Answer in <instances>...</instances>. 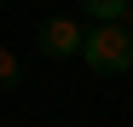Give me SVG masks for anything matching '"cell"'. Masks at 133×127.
<instances>
[{
  "label": "cell",
  "mask_w": 133,
  "mask_h": 127,
  "mask_svg": "<svg viewBox=\"0 0 133 127\" xmlns=\"http://www.w3.org/2000/svg\"><path fill=\"white\" fill-rule=\"evenodd\" d=\"M81 40H87V17H46V23L35 29V46L46 52V58H58V64H70V58H81Z\"/></svg>",
  "instance_id": "cell-2"
},
{
  "label": "cell",
  "mask_w": 133,
  "mask_h": 127,
  "mask_svg": "<svg viewBox=\"0 0 133 127\" xmlns=\"http://www.w3.org/2000/svg\"><path fill=\"white\" fill-rule=\"evenodd\" d=\"M17 81H23V64H17V52H6V46H0V93H12Z\"/></svg>",
  "instance_id": "cell-4"
},
{
  "label": "cell",
  "mask_w": 133,
  "mask_h": 127,
  "mask_svg": "<svg viewBox=\"0 0 133 127\" xmlns=\"http://www.w3.org/2000/svg\"><path fill=\"white\" fill-rule=\"evenodd\" d=\"M81 64L93 75H127L133 69V29L127 23H87V40H81Z\"/></svg>",
  "instance_id": "cell-1"
},
{
  "label": "cell",
  "mask_w": 133,
  "mask_h": 127,
  "mask_svg": "<svg viewBox=\"0 0 133 127\" xmlns=\"http://www.w3.org/2000/svg\"><path fill=\"white\" fill-rule=\"evenodd\" d=\"M133 0H81V17L87 23H122Z\"/></svg>",
  "instance_id": "cell-3"
}]
</instances>
